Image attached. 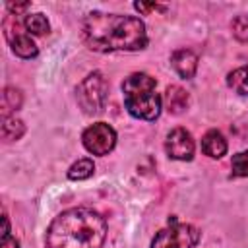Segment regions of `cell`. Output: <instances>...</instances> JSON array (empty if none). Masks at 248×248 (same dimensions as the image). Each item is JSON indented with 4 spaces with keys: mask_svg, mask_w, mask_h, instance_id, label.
<instances>
[{
    "mask_svg": "<svg viewBox=\"0 0 248 248\" xmlns=\"http://www.w3.org/2000/svg\"><path fill=\"white\" fill-rule=\"evenodd\" d=\"M81 41L95 52H136L149 39L145 23L136 16L89 12L81 19Z\"/></svg>",
    "mask_w": 248,
    "mask_h": 248,
    "instance_id": "1",
    "label": "cell"
},
{
    "mask_svg": "<svg viewBox=\"0 0 248 248\" xmlns=\"http://www.w3.org/2000/svg\"><path fill=\"white\" fill-rule=\"evenodd\" d=\"M107 221L89 207H70L58 213L46 229V248H103Z\"/></svg>",
    "mask_w": 248,
    "mask_h": 248,
    "instance_id": "2",
    "label": "cell"
},
{
    "mask_svg": "<svg viewBox=\"0 0 248 248\" xmlns=\"http://www.w3.org/2000/svg\"><path fill=\"white\" fill-rule=\"evenodd\" d=\"M122 95L128 112L140 120H155L161 114L163 99L157 93L155 79L145 72H134L122 81Z\"/></svg>",
    "mask_w": 248,
    "mask_h": 248,
    "instance_id": "3",
    "label": "cell"
},
{
    "mask_svg": "<svg viewBox=\"0 0 248 248\" xmlns=\"http://www.w3.org/2000/svg\"><path fill=\"white\" fill-rule=\"evenodd\" d=\"M200 240V231L190 223H180L176 217L161 229L151 240V248H194Z\"/></svg>",
    "mask_w": 248,
    "mask_h": 248,
    "instance_id": "4",
    "label": "cell"
},
{
    "mask_svg": "<svg viewBox=\"0 0 248 248\" xmlns=\"http://www.w3.org/2000/svg\"><path fill=\"white\" fill-rule=\"evenodd\" d=\"M78 105L85 114H99L107 101V81L101 72H91L76 89Z\"/></svg>",
    "mask_w": 248,
    "mask_h": 248,
    "instance_id": "5",
    "label": "cell"
},
{
    "mask_svg": "<svg viewBox=\"0 0 248 248\" xmlns=\"http://www.w3.org/2000/svg\"><path fill=\"white\" fill-rule=\"evenodd\" d=\"M2 27H4L6 41H8V45H10V48H12V52H14L16 56H19V58H23V60H31V58H35V56L39 54L37 45L33 43L31 35H29V33L25 31V27H23V21H21L17 16H12V14H10V16L4 19Z\"/></svg>",
    "mask_w": 248,
    "mask_h": 248,
    "instance_id": "6",
    "label": "cell"
},
{
    "mask_svg": "<svg viewBox=\"0 0 248 248\" xmlns=\"http://www.w3.org/2000/svg\"><path fill=\"white\" fill-rule=\"evenodd\" d=\"M83 147L93 155H108L116 145V132L107 122H95L81 134Z\"/></svg>",
    "mask_w": 248,
    "mask_h": 248,
    "instance_id": "7",
    "label": "cell"
},
{
    "mask_svg": "<svg viewBox=\"0 0 248 248\" xmlns=\"http://www.w3.org/2000/svg\"><path fill=\"white\" fill-rule=\"evenodd\" d=\"M194 138L186 128H174L169 132L167 140H165V151L170 159L176 161H192L194 157Z\"/></svg>",
    "mask_w": 248,
    "mask_h": 248,
    "instance_id": "8",
    "label": "cell"
},
{
    "mask_svg": "<svg viewBox=\"0 0 248 248\" xmlns=\"http://www.w3.org/2000/svg\"><path fill=\"white\" fill-rule=\"evenodd\" d=\"M170 66L182 79H192L198 70V56L190 48H176L170 54Z\"/></svg>",
    "mask_w": 248,
    "mask_h": 248,
    "instance_id": "9",
    "label": "cell"
},
{
    "mask_svg": "<svg viewBox=\"0 0 248 248\" xmlns=\"http://www.w3.org/2000/svg\"><path fill=\"white\" fill-rule=\"evenodd\" d=\"M227 140L219 130H209L202 138V151L211 159H221L227 153Z\"/></svg>",
    "mask_w": 248,
    "mask_h": 248,
    "instance_id": "10",
    "label": "cell"
},
{
    "mask_svg": "<svg viewBox=\"0 0 248 248\" xmlns=\"http://www.w3.org/2000/svg\"><path fill=\"white\" fill-rule=\"evenodd\" d=\"M165 103H167L169 112L180 114L188 107V93L178 85H169L165 91Z\"/></svg>",
    "mask_w": 248,
    "mask_h": 248,
    "instance_id": "11",
    "label": "cell"
},
{
    "mask_svg": "<svg viewBox=\"0 0 248 248\" xmlns=\"http://www.w3.org/2000/svg\"><path fill=\"white\" fill-rule=\"evenodd\" d=\"M23 27L29 35H45L50 31V23L46 19L45 14L37 12V14H27L23 17Z\"/></svg>",
    "mask_w": 248,
    "mask_h": 248,
    "instance_id": "12",
    "label": "cell"
},
{
    "mask_svg": "<svg viewBox=\"0 0 248 248\" xmlns=\"http://www.w3.org/2000/svg\"><path fill=\"white\" fill-rule=\"evenodd\" d=\"M227 85L238 95H248V66H240L227 76Z\"/></svg>",
    "mask_w": 248,
    "mask_h": 248,
    "instance_id": "13",
    "label": "cell"
},
{
    "mask_svg": "<svg viewBox=\"0 0 248 248\" xmlns=\"http://www.w3.org/2000/svg\"><path fill=\"white\" fill-rule=\"evenodd\" d=\"M25 134V124L16 116H4L2 120V138L6 141H16Z\"/></svg>",
    "mask_w": 248,
    "mask_h": 248,
    "instance_id": "14",
    "label": "cell"
},
{
    "mask_svg": "<svg viewBox=\"0 0 248 248\" xmlns=\"http://www.w3.org/2000/svg\"><path fill=\"white\" fill-rule=\"evenodd\" d=\"M95 172V163L91 159H78L70 169H68V178L70 180H85L89 176H93Z\"/></svg>",
    "mask_w": 248,
    "mask_h": 248,
    "instance_id": "15",
    "label": "cell"
},
{
    "mask_svg": "<svg viewBox=\"0 0 248 248\" xmlns=\"http://www.w3.org/2000/svg\"><path fill=\"white\" fill-rule=\"evenodd\" d=\"M21 91L16 87H6L2 93V107H4V116H8V110H17L21 107Z\"/></svg>",
    "mask_w": 248,
    "mask_h": 248,
    "instance_id": "16",
    "label": "cell"
},
{
    "mask_svg": "<svg viewBox=\"0 0 248 248\" xmlns=\"http://www.w3.org/2000/svg\"><path fill=\"white\" fill-rule=\"evenodd\" d=\"M231 29L236 41L248 43V14H240L231 21Z\"/></svg>",
    "mask_w": 248,
    "mask_h": 248,
    "instance_id": "17",
    "label": "cell"
},
{
    "mask_svg": "<svg viewBox=\"0 0 248 248\" xmlns=\"http://www.w3.org/2000/svg\"><path fill=\"white\" fill-rule=\"evenodd\" d=\"M231 170H232V176H248V149L232 155Z\"/></svg>",
    "mask_w": 248,
    "mask_h": 248,
    "instance_id": "18",
    "label": "cell"
},
{
    "mask_svg": "<svg viewBox=\"0 0 248 248\" xmlns=\"http://www.w3.org/2000/svg\"><path fill=\"white\" fill-rule=\"evenodd\" d=\"M134 8H136L140 14H151V12H165V10H167V6L155 4V2H136Z\"/></svg>",
    "mask_w": 248,
    "mask_h": 248,
    "instance_id": "19",
    "label": "cell"
},
{
    "mask_svg": "<svg viewBox=\"0 0 248 248\" xmlns=\"http://www.w3.org/2000/svg\"><path fill=\"white\" fill-rule=\"evenodd\" d=\"M29 6H31V2H8V4H6L8 12H10L12 16H21Z\"/></svg>",
    "mask_w": 248,
    "mask_h": 248,
    "instance_id": "20",
    "label": "cell"
},
{
    "mask_svg": "<svg viewBox=\"0 0 248 248\" xmlns=\"http://www.w3.org/2000/svg\"><path fill=\"white\" fill-rule=\"evenodd\" d=\"M0 248H19V240L16 236H12V232H2V242Z\"/></svg>",
    "mask_w": 248,
    "mask_h": 248,
    "instance_id": "21",
    "label": "cell"
}]
</instances>
